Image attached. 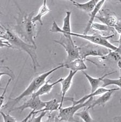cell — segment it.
I'll return each instance as SVG.
<instances>
[{
    "instance_id": "1",
    "label": "cell",
    "mask_w": 121,
    "mask_h": 122,
    "mask_svg": "<svg viewBox=\"0 0 121 122\" xmlns=\"http://www.w3.org/2000/svg\"><path fill=\"white\" fill-rule=\"evenodd\" d=\"M19 12L16 17V24L12 30L15 34L24 40L25 42L37 47L35 39L37 36L38 33L36 23L33 22L34 12L29 14L23 12L19 8Z\"/></svg>"
},
{
    "instance_id": "2",
    "label": "cell",
    "mask_w": 121,
    "mask_h": 122,
    "mask_svg": "<svg viewBox=\"0 0 121 122\" xmlns=\"http://www.w3.org/2000/svg\"><path fill=\"white\" fill-rule=\"evenodd\" d=\"M1 38L6 40L10 44L11 48L17 49L19 51H24L30 57L32 60L33 68L36 72L37 67L40 66L37 60L36 50L37 47L25 42L22 39L14 32L10 27L1 25Z\"/></svg>"
},
{
    "instance_id": "3",
    "label": "cell",
    "mask_w": 121,
    "mask_h": 122,
    "mask_svg": "<svg viewBox=\"0 0 121 122\" xmlns=\"http://www.w3.org/2000/svg\"><path fill=\"white\" fill-rule=\"evenodd\" d=\"M63 67H64V64L62 63V64H60L59 66H57L52 70L36 76V77L33 78L32 81L29 84L28 87L20 95L15 98H10L9 100L13 102V105H15V104L19 103L24 98L29 97L30 96H32L33 94L37 91L40 89V88L46 82V79L49 76L53 73L54 72L56 71L57 70Z\"/></svg>"
},
{
    "instance_id": "4",
    "label": "cell",
    "mask_w": 121,
    "mask_h": 122,
    "mask_svg": "<svg viewBox=\"0 0 121 122\" xmlns=\"http://www.w3.org/2000/svg\"><path fill=\"white\" fill-rule=\"evenodd\" d=\"M67 34H69L71 35V36L84 39L85 40L89 41L90 42L104 47L105 48L109 49L111 51H116V52H118L119 50H120V46H115L113 44H111L109 41V39L114 38L115 36V35H116L115 34L108 35V36H103V35L99 34H94L93 35H85L83 34H79V33L71 32L68 33Z\"/></svg>"
},
{
    "instance_id": "5",
    "label": "cell",
    "mask_w": 121,
    "mask_h": 122,
    "mask_svg": "<svg viewBox=\"0 0 121 122\" xmlns=\"http://www.w3.org/2000/svg\"><path fill=\"white\" fill-rule=\"evenodd\" d=\"M71 35L62 34L59 40H54L53 41L63 47L67 53V58L65 62L68 63L80 58L79 47L75 44Z\"/></svg>"
},
{
    "instance_id": "6",
    "label": "cell",
    "mask_w": 121,
    "mask_h": 122,
    "mask_svg": "<svg viewBox=\"0 0 121 122\" xmlns=\"http://www.w3.org/2000/svg\"><path fill=\"white\" fill-rule=\"evenodd\" d=\"M80 58L84 60H86L89 56L104 57L109 54L111 50L99 45L89 42L83 46L79 47Z\"/></svg>"
},
{
    "instance_id": "7",
    "label": "cell",
    "mask_w": 121,
    "mask_h": 122,
    "mask_svg": "<svg viewBox=\"0 0 121 122\" xmlns=\"http://www.w3.org/2000/svg\"><path fill=\"white\" fill-rule=\"evenodd\" d=\"M93 100V98H91L84 103H79L76 105H72L69 107H62L59 110V112L57 116V118L60 121L65 122H79L74 119V116L77 112L82 108L88 107Z\"/></svg>"
},
{
    "instance_id": "8",
    "label": "cell",
    "mask_w": 121,
    "mask_h": 122,
    "mask_svg": "<svg viewBox=\"0 0 121 122\" xmlns=\"http://www.w3.org/2000/svg\"><path fill=\"white\" fill-rule=\"evenodd\" d=\"M46 104V102L41 100L40 99V97H30V98L25 102L22 105L19 107L13 108L9 110V112L14 111H20L21 112H22L24 110L29 108L35 111V113L37 114L39 111L42 110L45 107Z\"/></svg>"
},
{
    "instance_id": "9",
    "label": "cell",
    "mask_w": 121,
    "mask_h": 122,
    "mask_svg": "<svg viewBox=\"0 0 121 122\" xmlns=\"http://www.w3.org/2000/svg\"><path fill=\"white\" fill-rule=\"evenodd\" d=\"M96 18L99 20L103 24L114 28L117 23L119 18L114 13L108 9H101Z\"/></svg>"
},
{
    "instance_id": "10",
    "label": "cell",
    "mask_w": 121,
    "mask_h": 122,
    "mask_svg": "<svg viewBox=\"0 0 121 122\" xmlns=\"http://www.w3.org/2000/svg\"><path fill=\"white\" fill-rule=\"evenodd\" d=\"M71 11H66V15L63 20V24L62 28H60L58 26L55 21H53L51 28L50 29V31L52 33H60L61 34H68L71 32V22H70V18H71Z\"/></svg>"
},
{
    "instance_id": "11",
    "label": "cell",
    "mask_w": 121,
    "mask_h": 122,
    "mask_svg": "<svg viewBox=\"0 0 121 122\" xmlns=\"http://www.w3.org/2000/svg\"><path fill=\"white\" fill-rule=\"evenodd\" d=\"M119 90H121L120 88H107L105 87H99L98 88L97 90H96L95 91L93 92H91L90 93L88 94L85 96H84L81 99L78 100H75L73 98H65V100H70L72 102L73 105H76V104H79V103H84L88 100L91 98H93L94 96H98L101 95V94H102L104 93H106L107 92L112 91H119Z\"/></svg>"
},
{
    "instance_id": "12",
    "label": "cell",
    "mask_w": 121,
    "mask_h": 122,
    "mask_svg": "<svg viewBox=\"0 0 121 122\" xmlns=\"http://www.w3.org/2000/svg\"><path fill=\"white\" fill-rule=\"evenodd\" d=\"M77 73V72H73L72 71H70L69 73L67 76V77L64 78L62 81L60 82L61 84V99L60 101V109L62 107V105L64 103V101L65 100V95L67 94L68 90L70 89L71 87L72 82H73V79L75 74Z\"/></svg>"
},
{
    "instance_id": "13",
    "label": "cell",
    "mask_w": 121,
    "mask_h": 122,
    "mask_svg": "<svg viewBox=\"0 0 121 122\" xmlns=\"http://www.w3.org/2000/svg\"><path fill=\"white\" fill-rule=\"evenodd\" d=\"M82 72L84 74V75L85 76V77L87 79V80H88L90 85L91 92H93L99 87H102V85L103 84V80L104 79V78H106L108 76L110 75V74H114L115 73H116V71L105 74L104 76L99 78H93V76L89 75L88 74H87V73L85 72L84 71H82Z\"/></svg>"
},
{
    "instance_id": "14",
    "label": "cell",
    "mask_w": 121,
    "mask_h": 122,
    "mask_svg": "<svg viewBox=\"0 0 121 122\" xmlns=\"http://www.w3.org/2000/svg\"><path fill=\"white\" fill-rule=\"evenodd\" d=\"M64 78H60L57 81H55L52 83H49V81L51 80V79H49L48 81H47L37 91L35 92L31 97H40V96L45 95V94H48L50 93L51 90L53 88L54 86L56 85V84L58 83H60L63 80Z\"/></svg>"
},
{
    "instance_id": "15",
    "label": "cell",
    "mask_w": 121,
    "mask_h": 122,
    "mask_svg": "<svg viewBox=\"0 0 121 122\" xmlns=\"http://www.w3.org/2000/svg\"><path fill=\"white\" fill-rule=\"evenodd\" d=\"M64 67L69 69L73 72H77L78 71H84L87 69V66L85 64L84 60L81 58L77 59L75 60L68 63H63Z\"/></svg>"
},
{
    "instance_id": "16",
    "label": "cell",
    "mask_w": 121,
    "mask_h": 122,
    "mask_svg": "<svg viewBox=\"0 0 121 122\" xmlns=\"http://www.w3.org/2000/svg\"><path fill=\"white\" fill-rule=\"evenodd\" d=\"M115 91H112L107 92L106 93H104L102 94V95L98 97L97 99H95L94 100H92L91 103L88 107H87L89 110L93 109L96 106H101L102 105L104 107V105L106 104L107 102H109L111 98H112V94L114 93Z\"/></svg>"
},
{
    "instance_id": "17",
    "label": "cell",
    "mask_w": 121,
    "mask_h": 122,
    "mask_svg": "<svg viewBox=\"0 0 121 122\" xmlns=\"http://www.w3.org/2000/svg\"><path fill=\"white\" fill-rule=\"evenodd\" d=\"M105 2V1H104V0L99 1L96 5L94 9L93 10V11L90 14V19L89 20L88 22L87 26L85 27L84 30V32L83 33V34L87 35V33H88V31L90 30L91 25H92V24L93 23V21H94L96 17V16L98 14L99 11L101 10L103 5H104Z\"/></svg>"
},
{
    "instance_id": "18",
    "label": "cell",
    "mask_w": 121,
    "mask_h": 122,
    "mask_svg": "<svg viewBox=\"0 0 121 122\" xmlns=\"http://www.w3.org/2000/svg\"><path fill=\"white\" fill-rule=\"evenodd\" d=\"M98 1H99L98 0H91V1H89L87 2L80 3L76 1L71 0V2L73 3L74 6H75L77 8L81 10H83L85 11V13L89 14H90L93 11Z\"/></svg>"
},
{
    "instance_id": "19",
    "label": "cell",
    "mask_w": 121,
    "mask_h": 122,
    "mask_svg": "<svg viewBox=\"0 0 121 122\" xmlns=\"http://www.w3.org/2000/svg\"><path fill=\"white\" fill-rule=\"evenodd\" d=\"M51 10L48 7L47 5V1L44 0L42 6L40 7L39 11L36 16H35L33 19V21L34 23H36V22H38L40 24L42 25L43 22H42V17L44 15L47 14L50 11H51Z\"/></svg>"
},
{
    "instance_id": "20",
    "label": "cell",
    "mask_w": 121,
    "mask_h": 122,
    "mask_svg": "<svg viewBox=\"0 0 121 122\" xmlns=\"http://www.w3.org/2000/svg\"><path fill=\"white\" fill-rule=\"evenodd\" d=\"M59 100L56 98H53L49 101L46 102V104L45 107L42 110L38 112L41 113L42 112H54L59 111L60 107V103Z\"/></svg>"
},
{
    "instance_id": "21",
    "label": "cell",
    "mask_w": 121,
    "mask_h": 122,
    "mask_svg": "<svg viewBox=\"0 0 121 122\" xmlns=\"http://www.w3.org/2000/svg\"><path fill=\"white\" fill-rule=\"evenodd\" d=\"M91 29L94 30H97L101 32H108V33H113V34H115V30L114 28H112L108 26V25L102 24L99 23H93L91 25Z\"/></svg>"
},
{
    "instance_id": "22",
    "label": "cell",
    "mask_w": 121,
    "mask_h": 122,
    "mask_svg": "<svg viewBox=\"0 0 121 122\" xmlns=\"http://www.w3.org/2000/svg\"><path fill=\"white\" fill-rule=\"evenodd\" d=\"M89 110L87 107L86 109L85 108L83 111L76 113L75 115L79 116L80 118L83 120L84 122H96L90 115Z\"/></svg>"
},
{
    "instance_id": "23",
    "label": "cell",
    "mask_w": 121,
    "mask_h": 122,
    "mask_svg": "<svg viewBox=\"0 0 121 122\" xmlns=\"http://www.w3.org/2000/svg\"><path fill=\"white\" fill-rule=\"evenodd\" d=\"M103 84L102 87H105L110 85H116L121 90V78L116 79H112L104 78L103 80Z\"/></svg>"
},
{
    "instance_id": "24",
    "label": "cell",
    "mask_w": 121,
    "mask_h": 122,
    "mask_svg": "<svg viewBox=\"0 0 121 122\" xmlns=\"http://www.w3.org/2000/svg\"><path fill=\"white\" fill-rule=\"evenodd\" d=\"M47 113V112H41V114L37 117H35V116L36 115V114H35V112L33 114L32 117L30 118L29 121L30 122H42V119L43 117H44L46 115V114Z\"/></svg>"
},
{
    "instance_id": "25",
    "label": "cell",
    "mask_w": 121,
    "mask_h": 122,
    "mask_svg": "<svg viewBox=\"0 0 121 122\" xmlns=\"http://www.w3.org/2000/svg\"><path fill=\"white\" fill-rule=\"evenodd\" d=\"M0 113L3 118L4 122H17L16 119L9 113H4L2 111H1Z\"/></svg>"
},
{
    "instance_id": "26",
    "label": "cell",
    "mask_w": 121,
    "mask_h": 122,
    "mask_svg": "<svg viewBox=\"0 0 121 122\" xmlns=\"http://www.w3.org/2000/svg\"><path fill=\"white\" fill-rule=\"evenodd\" d=\"M58 115V113L56 111L50 112L48 116V119L43 122H55L56 117Z\"/></svg>"
},
{
    "instance_id": "27",
    "label": "cell",
    "mask_w": 121,
    "mask_h": 122,
    "mask_svg": "<svg viewBox=\"0 0 121 122\" xmlns=\"http://www.w3.org/2000/svg\"><path fill=\"white\" fill-rule=\"evenodd\" d=\"M12 79H13L12 78H10L9 79V80H8V82H7L6 86H5V90H4L3 93L2 94V95L1 96V108L3 106L4 100H5V93H6V92H7V88H8V87L9 85L10 84V82H11V80H12Z\"/></svg>"
},
{
    "instance_id": "28",
    "label": "cell",
    "mask_w": 121,
    "mask_h": 122,
    "mask_svg": "<svg viewBox=\"0 0 121 122\" xmlns=\"http://www.w3.org/2000/svg\"><path fill=\"white\" fill-rule=\"evenodd\" d=\"M114 29L115 31H116L119 34H121V18H119L118 21L116 25H115L114 27Z\"/></svg>"
},
{
    "instance_id": "29",
    "label": "cell",
    "mask_w": 121,
    "mask_h": 122,
    "mask_svg": "<svg viewBox=\"0 0 121 122\" xmlns=\"http://www.w3.org/2000/svg\"><path fill=\"white\" fill-rule=\"evenodd\" d=\"M120 103H121V97L120 98ZM113 121H115V122H121V115L114 117V118H113Z\"/></svg>"
},
{
    "instance_id": "30",
    "label": "cell",
    "mask_w": 121,
    "mask_h": 122,
    "mask_svg": "<svg viewBox=\"0 0 121 122\" xmlns=\"http://www.w3.org/2000/svg\"><path fill=\"white\" fill-rule=\"evenodd\" d=\"M113 42H115V43H118L120 46H121V33L120 34V38H119L118 40L117 41H113Z\"/></svg>"
},
{
    "instance_id": "31",
    "label": "cell",
    "mask_w": 121,
    "mask_h": 122,
    "mask_svg": "<svg viewBox=\"0 0 121 122\" xmlns=\"http://www.w3.org/2000/svg\"><path fill=\"white\" fill-rule=\"evenodd\" d=\"M118 65L119 68H120V78H121V62L119 63L118 64Z\"/></svg>"
},
{
    "instance_id": "32",
    "label": "cell",
    "mask_w": 121,
    "mask_h": 122,
    "mask_svg": "<svg viewBox=\"0 0 121 122\" xmlns=\"http://www.w3.org/2000/svg\"><path fill=\"white\" fill-rule=\"evenodd\" d=\"M55 122H63V121H60V120L57 118V117H56V119H55Z\"/></svg>"
},
{
    "instance_id": "33",
    "label": "cell",
    "mask_w": 121,
    "mask_h": 122,
    "mask_svg": "<svg viewBox=\"0 0 121 122\" xmlns=\"http://www.w3.org/2000/svg\"><path fill=\"white\" fill-rule=\"evenodd\" d=\"M119 2H120V3H121V1H119Z\"/></svg>"
}]
</instances>
